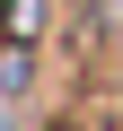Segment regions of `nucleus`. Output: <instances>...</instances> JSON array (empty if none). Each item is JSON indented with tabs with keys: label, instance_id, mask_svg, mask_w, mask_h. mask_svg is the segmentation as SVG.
<instances>
[{
	"label": "nucleus",
	"instance_id": "nucleus-1",
	"mask_svg": "<svg viewBox=\"0 0 123 131\" xmlns=\"http://www.w3.org/2000/svg\"><path fill=\"white\" fill-rule=\"evenodd\" d=\"M0 26H9V44H35L44 35V0H0Z\"/></svg>",
	"mask_w": 123,
	"mask_h": 131
}]
</instances>
